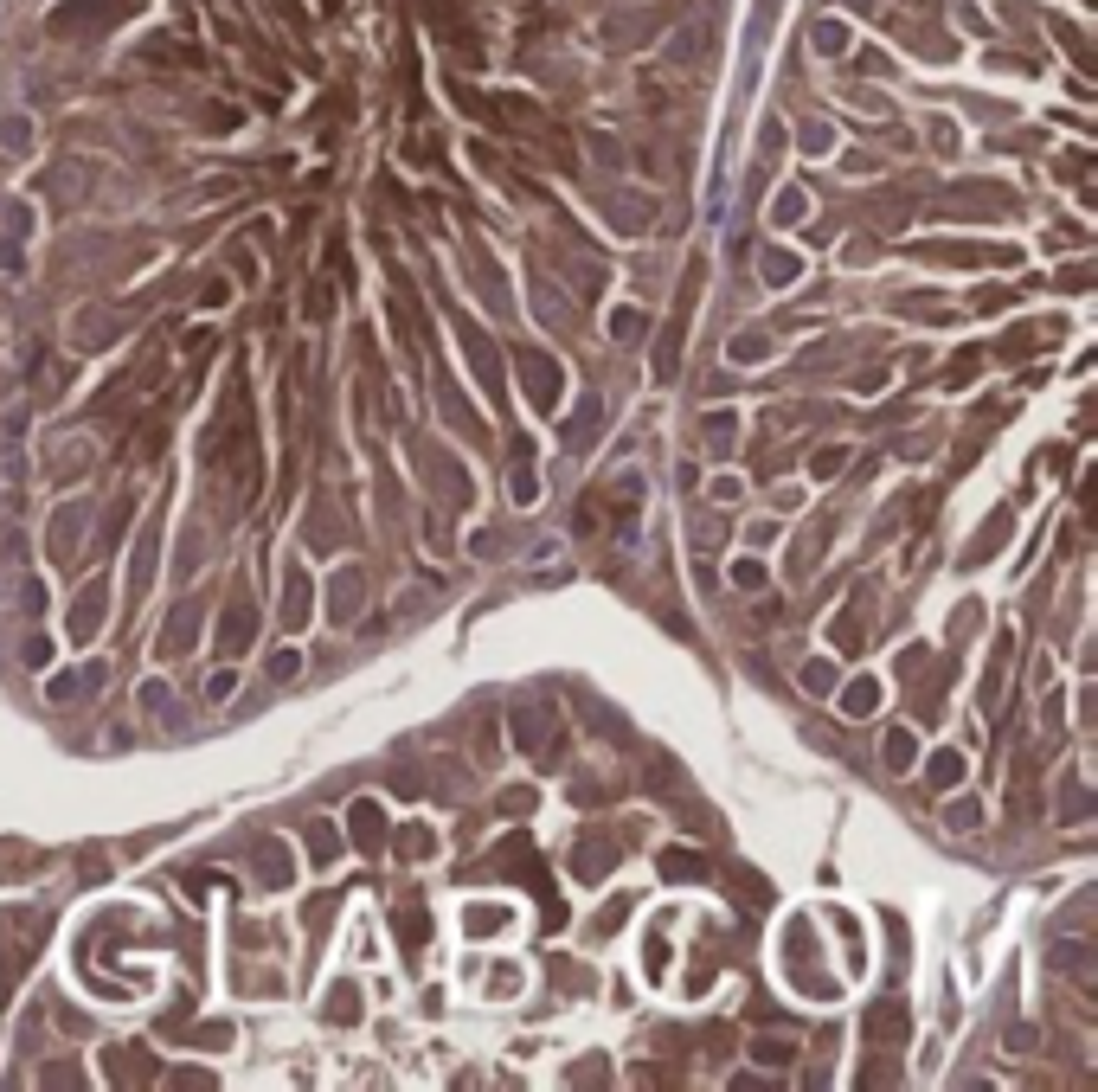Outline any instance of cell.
Listing matches in <instances>:
<instances>
[{
    "mask_svg": "<svg viewBox=\"0 0 1098 1092\" xmlns=\"http://www.w3.org/2000/svg\"><path fill=\"white\" fill-rule=\"evenodd\" d=\"M931 777H938V784H951V777H964V764H957V758H938V764H931Z\"/></svg>",
    "mask_w": 1098,
    "mask_h": 1092,
    "instance_id": "cell-3",
    "label": "cell"
},
{
    "mask_svg": "<svg viewBox=\"0 0 1098 1092\" xmlns=\"http://www.w3.org/2000/svg\"><path fill=\"white\" fill-rule=\"evenodd\" d=\"M867 707H874V688H867V681H861V688L848 694V714H867Z\"/></svg>",
    "mask_w": 1098,
    "mask_h": 1092,
    "instance_id": "cell-4",
    "label": "cell"
},
{
    "mask_svg": "<svg viewBox=\"0 0 1098 1092\" xmlns=\"http://www.w3.org/2000/svg\"><path fill=\"white\" fill-rule=\"evenodd\" d=\"M887 758L906 764V758H913V740H906V733H893V740H887Z\"/></svg>",
    "mask_w": 1098,
    "mask_h": 1092,
    "instance_id": "cell-2",
    "label": "cell"
},
{
    "mask_svg": "<svg viewBox=\"0 0 1098 1092\" xmlns=\"http://www.w3.org/2000/svg\"><path fill=\"white\" fill-rule=\"evenodd\" d=\"M135 13V0H71L64 13H52V33H64V39H84V33H103V26H116V20H129Z\"/></svg>",
    "mask_w": 1098,
    "mask_h": 1092,
    "instance_id": "cell-1",
    "label": "cell"
}]
</instances>
